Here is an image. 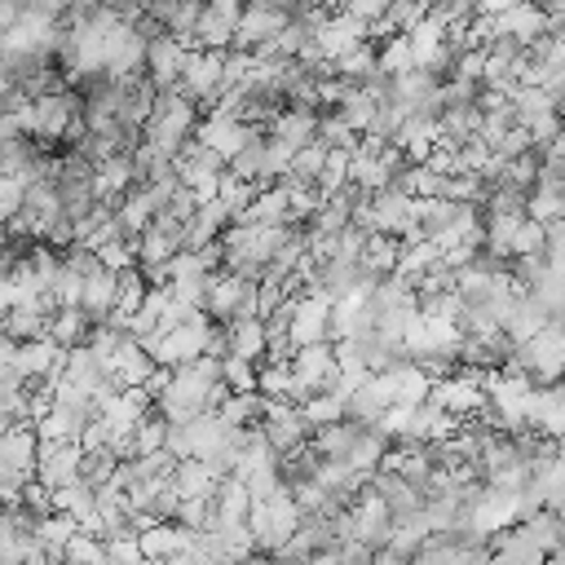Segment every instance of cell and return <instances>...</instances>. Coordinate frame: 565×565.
I'll use <instances>...</instances> for the list:
<instances>
[{
	"instance_id": "obj_48",
	"label": "cell",
	"mask_w": 565,
	"mask_h": 565,
	"mask_svg": "<svg viewBox=\"0 0 565 565\" xmlns=\"http://www.w3.org/2000/svg\"><path fill=\"white\" fill-rule=\"evenodd\" d=\"M530 150H534V137H530V128H521V124H516L508 137L494 141V154H499V159H516V154H530Z\"/></svg>"
},
{
	"instance_id": "obj_53",
	"label": "cell",
	"mask_w": 565,
	"mask_h": 565,
	"mask_svg": "<svg viewBox=\"0 0 565 565\" xmlns=\"http://www.w3.org/2000/svg\"><path fill=\"white\" fill-rule=\"evenodd\" d=\"M309 565H340V547H322V552H313Z\"/></svg>"
},
{
	"instance_id": "obj_17",
	"label": "cell",
	"mask_w": 565,
	"mask_h": 565,
	"mask_svg": "<svg viewBox=\"0 0 565 565\" xmlns=\"http://www.w3.org/2000/svg\"><path fill=\"white\" fill-rule=\"evenodd\" d=\"M287 22H291V13H282V9H265V4H252V0H247V9H243V18H238V31H234V44H230V49L252 53V49L269 44Z\"/></svg>"
},
{
	"instance_id": "obj_23",
	"label": "cell",
	"mask_w": 565,
	"mask_h": 565,
	"mask_svg": "<svg viewBox=\"0 0 565 565\" xmlns=\"http://www.w3.org/2000/svg\"><path fill=\"white\" fill-rule=\"evenodd\" d=\"M318 128H322V106H287L278 119H274V137H282V141H291L296 150H305V146H313L318 141Z\"/></svg>"
},
{
	"instance_id": "obj_22",
	"label": "cell",
	"mask_w": 565,
	"mask_h": 565,
	"mask_svg": "<svg viewBox=\"0 0 565 565\" xmlns=\"http://www.w3.org/2000/svg\"><path fill=\"white\" fill-rule=\"evenodd\" d=\"M115 305H119V269L102 265L97 274L84 278V300H79V309H84L93 322H106V318L115 313Z\"/></svg>"
},
{
	"instance_id": "obj_2",
	"label": "cell",
	"mask_w": 565,
	"mask_h": 565,
	"mask_svg": "<svg viewBox=\"0 0 565 565\" xmlns=\"http://www.w3.org/2000/svg\"><path fill=\"white\" fill-rule=\"evenodd\" d=\"M300 521H305V508L296 503L291 486H282L269 499H256L252 512H247V525H252V534H256V543L265 552H278L282 543H291L296 530H300Z\"/></svg>"
},
{
	"instance_id": "obj_10",
	"label": "cell",
	"mask_w": 565,
	"mask_h": 565,
	"mask_svg": "<svg viewBox=\"0 0 565 565\" xmlns=\"http://www.w3.org/2000/svg\"><path fill=\"white\" fill-rule=\"evenodd\" d=\"M366 40H371V22L358 18V13H349V9H331L327 22L318 26V49H322L327 62H335V57L362 49Z\"/></svg>"
},
{
	"instance_id": "obj_44",
	"label": "cell",
	"mask_w": 565,
	"mask_h": 565,
	"mask_svg": "<svg viewBox=\"0 0 565 565\" xmlns=\"http://www.w3.org/2000/svg\"><path fill=\"white\" fill-rule=\"evenodd\" d=\"M79 534V521L75 516H66V512H49V516H40V539H44V547H62L66 552V543Z\"/></svg>"
},
{
	"instance_id": "obj_28",
	"label": "cell",
	"mask_w": 565,
	"mask_h": 565,
	"mask_svg": "<svg viewBox=\"0 0 565 565\" xmlns=\"http://www.w3.org/2000/svg\"><path fill=\"white\" fill-rule=\"evenodd\" d=\"M172 481H177V490L185 494V499H216V490H221V472L212 468V463H203V459H177V472H172Z\"/></svg>"
},
{
	"instance_id": "obj_38",
	"label": "cell",
	"mask_w": 565,
	"mask_h": 565,
	"mask_svg": "<svg viewBox=\"0 0 565 565\" xmlns=\"http://www.w3.org/2000/svg\"><path fill=\"white\" fill-rule=\"evenodd\" d=\"M335 110H340V119H344V124H349V128H353L358 137H366V128H371V119H375V110H380V102H375L371 93H362V88H353V93H349V97H344V102H340Z\"/></svg>"
},
{
	"instance_id": "obj_27",
	"label": "cell",
	"mask_w": 565,
	"mask_h": 565,
	"mask_svg": "<svg viewBox=\"0 0 565 565\" xmlns=\"http://www.w3.org/2000/svg\"><path fill=\"white\" fill-rule=\"evenodd\" d=\"M132 185H141V181H137V163H132V154H110V159L97 163V199L119 203Z\"/></svg>"
},
{
	"instance_id": "obj_13",
	"label": "cell",
	"mask_w": 565,
	"mask_h": 565,
	"mask_svg": "<svg viewBox=\"0 0 565 565\" xmlns=\"http://www.w3.org/2000/svg\"><path fill=\"white\" fill-rule=\"evenodd\" d=\"M265 128L260 124H247L243 115H221V110H203V128H199V137L216 150V154H225V159H234L252 137H260Z\"/></svg>"
},
{
	"instance_id": "obj_36",
	"label": "cell",
	"mask_w": 565,
	"mask_h": 565,
	"mask_svg": "<svg viewBox=\"0 0 565 565\" xmlns=\"http://www.w3.org/2000/svg\"><path fill=\"white\" fill-rule=\"evenodd\" d=\"M265 159H269V132L252 137L234 159H230V172L234 177H247V181H260L265 185Z\"/></svg>"
},
{
	"instance_id": "obj_14",
	"label": "cell",
	"mask_w": 565,
	"mask_h": 565,
	"mask_svg": "<svg viewBox=\"0 0 565 565\" xmlns=\"http://www.w3.org/2000/svg\"><path fill=\"white\" fill-rule=\"evenodd\" d=\"M84 455H88L84 441H44V446H40L35 477H40L49 490H57V486L84 477Z\"/></svg>"
},
{
	"instance_id": "obj_1",
	"label": "cell",
	"mask_w": 565,
	"mask_h": 565,
	"mask_svg": "<svg viewBox=\"0 0 565 565\" xmlns=\"http://www.w3.org/2000/svg\"><path fill=\"white\" fill-rule=\"evenodd\" d=\"M508 371L530 375L539 388H543V384L565 380V318H552V327H547V331H539L534 340L516 344V353H512Z\"/></svg>"
},
{
	"instance_id": "obj_45",
	"label": "cell",
	"mask_w": 565,
	"mask_h": 565,
	"mask_svg": "<svg viewBox=\"0 0 565 565\" xmlns=\"http://www.w3.org/2000/svg\"><path fill=\"white\" fill-rule=\"evenodd\" d=\"M380 71H388V75H406V71H415L411 35H393V40H384V49H380Z\"/></svg>"
},
{
	"instance_id": "obj_49",
	"label": "cell",
	"mask_w": 565,
	"mask_h": 565,
	"mask_svg": "<svg viewBox=\"0 0 565 565\" xmlns=\"http://www.w3.org/2000/svg\"><path fill=\"white\" fill-rule=\"evenodd\" d=\"M335 547H340V565H375V547H366L362 539H349Z\"/></svg>"
},
{
	"instance_id": "obj_18",
	"label": "cell",
	"mask_w": 565,
	"mask_h": 565,
	"mask_svg": "<svg viewBox=\"0 0 565 565\" xmlns=\"http://www.w3.org/2000/svg\"><path fill=\"white\" fill-rule=\"evenodd\" d=\"M547 327H552V309H547L534 291H516L512 305H508V313H503V331H508L516 344H525V340H534V335L547 331Z\"/></svg>"
},
{
	"instance_id": "obj_29",
	"label": "cell",
	"mask_w": 565,
	"mask_h": 565,
	"mask_svg": "<svg viewBox=\"0 0 565 565\" xmlns=\"http://www.w3.org/2000/svg\"><path fill=\"white\" fill-rule=\"evenodd\" d=\"M530 424L539 428V433H547V437H565V380H556V384H543L539 393H534V415H530Z\"/></svg>"
},
{
	"instance_id": "obj_15",
	"label": "cell",
	"mask_w": 565,
	"mask_h": 565,
	"mask_svg": "<svg viewBox=\"0 0 565 565\" xmlns=\"http://www.w3.org/2000/svg\"><path fill=\"white\" fill-rule=\"evenodd\" d=\"M547 26H552V9L543 0H525V4H512V9L494 13V35H516L530 49L539 40H547Z\"/></svg>"
},
{
	"instance_id": "obj_35",
	"label": "cell",
	"mask_w": 565,
	"mask_h": 565,
	"mask_svg": "<svg viewBox=\"0 0 565 565\" xmlns=\"http://www.w3.org/2000/svg\"><path fill=\"white\" fill-rule=\"evenodd\" d=\"M163 446H168V415L159 406H150L146 419L128 437V455H150V450H163Z\"/></svg>"
},
{
	"instance_id": "obj_5",
	"label": "cell",
	"mask_w": 565,
	"mask_h": 565,
	"mask_svg": "<svg viewBox=\"0 0 565 565\" xmlns=\"http://www.w3.org/2000/svg\"><path fill=\"white\" fill-rule=\"evenodd\" d=\"M207 318L216 322H234V318H260V278H243L221 269L212 300H207Z\"/></svg>"
},
{
	"instance_id": "obj_21",
	"label": "cell",
	"mask_w": 565,
	"mask_h": 565,
	"mask_svg": "<svg viewBox=\"0 0 565 565\" xmlns=\"http://www.w3.org/2000/svg\"><path fill=\"white\" fill-rule=\"evenodd\" d=\"M110 366H115V380H119L124 388H146V384L159 375L154 353H150L141 340H132V335L124 340V349L115 353V362H110Z\"/></svg>"
},
{
	"instance_id": "obj_8",
	"label": "cell",
	"mask_w": 565,
	"mask_h": 565,
	"mask_svg": "<svg viewBox=\"0 0 565 565\" xmlns=\"http://www.w3.org/2000/svg\"><path fill=\"white\" fill-rule=\"evenodd\" d=\"M291 371L300 380V388L313 397V393H331L335 380H340V358H335V340H322V344H305L291 353Z\"/></svg>"
},
{
	"instance_id": "obj_19",
	"label": "cell",
	"mask_w": 565,
	"mask_h": 565,
	"mask_svg": "<svg viewBox=\"0 0 565 565\" xmlns=\"http://www.w3.org/2000/svg\"><path fill=\"white\" fill-rule=\"evenodd\" d=\"M53 309H57L53 296H35V300H22V305L4 309V335H13V340H40V335H49Z\"/></svg>"
},
{
	"instance_id": "obj_54",
	"label": "cell",
	"mask_w": 565,
	"mask_h": 565,
	"mask_svg": "<svg viewBox=\"0 0 565 565\" xmlns=\"http://www.w3.org/2000/svg\"><path fill=\"white\" fill-rule=\"evenodd\" d=\"M243 565H278V556H274V552H265V547H256V552H252Z\"/></svg>"
},
{
	"instance_id": "obj_33",
	"label": "cell",
	"mask_w": 565,
	"mask_h": 565,
	"mask_svg": "<svg viewBox=\"0 0 565 565\" xmlns=\"http://www.w3.org/2000/svg\"><path fill=\"white\" fill-rule=\"evenodd\" d=\"M234 31H238V18L203 4L199 26H194V49H230L234 44Z\"/></svg>"
},
{
	"instance_id": "obj_24",
	"label": "cell",
	"mask_w": 565,
	"mask_h": 565,
	"mask_svg": "<svg viewBox=\"0 0 565 565\" xmlns=\"http://www.w3.org/2000/svg\"><path fill=\"white\" fill-rule=\"evenodd\" d=\"M203 4H207V0H154L146 13H150V18H154L163 31L181 35L185 44H194V26H199Z\"/></svg>"
},
{
	"instance_id": "obj_12",
	"label": "cell",
	"mask_w": 565,
	"mask_h": 565,
	"mask_svg": "<svg viewBox=\"0 0 565 565\" xmlns=\"http://www.w3.org/2000/svg\"><path fill=\"white\" fill-rule=\"evenodd\" d=\"M190 53H194V44H185V40L172 35V31H163V35H154L150 49H146V75H150L159 88H177L185 62H190Z\"/></svg>"
},
{
	"instance_id": "obj_43",
	"label": "cell",
	"mask_w": 565,
	"mask_h": 565,
	"mask_svg": "<svg viewBox=\"0 0 565 565\" xmlns=\"http://www.w3.org/2000/svg\"><path fill=\"white\" fill-rule=\"evenodd\" d=\"M225 384H230L234 393H256V388H260V362L230 353V358H225Z\"/></svg>"
},
{
	"instance_id": "obj_55",
	"label": "cell",
	"mask_w": 565,
	"mask_h": 565,
	"mask_svg": "<svg viewBox=\"0 0 565 565\" xmlns=\"http://www.w3.org/2000/svg\"><path fill=\"white\" fill-rule=\"evenodd\" d=\"M313 4H322V9H344V0H313Z\"/></svg>"
},
{
	"instance_id": "obj_31",
	"label": "cell",
	"mask_w": 565,
	"mask_h": 565,
	"mask_svg": "<svg viewBox=\"0 0 565 565\" xmlns=\"http://www.w3.org/2000/svg\"><path fill=\"white\" fill-rule=\"evenodd\" d=\"M225 327H230V349L238 358L265 362V353H269V327H265V318H234Z\"/></svg>"
},
{
	"instance_id": "obj_3",
	"label": "cell",
	"mask_w": 565,
	"mask_h": 565,
	"mask_svg": "<svg viewBox=\"0 0 565 565\" xmlns=\"http://www.w3.org/2000/svg\"><path fill=\"white\" fill-rule=\"evenodd\" d=\"M212 327H216V318H194V322H181V327H168V331H159V335H150L146 340V349L154 353V362L159 366H185V362H194V358H203L207 353V335H212Z\"/></svg>"
},
{
	"instance_id": "obj_42",
	"label": "cell",
	"mask_w": 565,
	"mask_h": 565,
	"mask_svg": "<svg viewBox=\"0 0 565 565\" xmlns=\"http://www.w3.org/2000/svg\"><path fill=\"white\" fill-rule=\"evenodd\" d=\"M327 154H331V146H322V141H313V146H305V150H296V159H291V181H318L322 177V168H327Z\"/></svg>"
},
{
	"instance_id": "obj_37",
	"label": "cell",
	"mask_w": 565,
	"mask_h": 565,
	"mask_svg": "<svg viewBox=\"0 0 565 565\" xmlns=\"http://www.w3.org/2000/svg\"><path fill=\"white\" fill-rule=\"evenodd\" d=\"M362 260H366L375 274H384V278L397 274V265H402V238H393V234H371Z\"/></svg>"
},
{
	"instance_id": "obj_32",
	"label": "cell",
	"mask_w": 565,
	"mask_h": 565,
	"mask_svg": "<svg viewBox=\"0 0 565 565\" xmlns=\"http://www.w3.org/2000/svg\"><path fill=\"white\" fill-rule=\"evenodd\" d=\"M93 318L79 309V305H62V309H53V322H49V335L62 344V349H75V344H88V335H93Z\"/></svg>"
},
{
	"instance_id": "obj_50",
	"label": "cell",
	"mask_w": 565,
	"mask_h": 565,
	"mask_svg": "<svg viewBox=\"0 0 565 565\" xmlns=\"http://www.w3.org/2000/svg\"><path fill=\"white\" fill-rule=\"evenodd\" d=\"M375 565H415L406 552H397V547H380L375 552Z\"/></svg>"
},
{
	"instance_id": "obj_25",
	"label": "cell",
	"mask_w": 565,
	"mask_h": 565,
	"mask_svg": "<svg viewBox=\"0 0 565 565\" xmlns=\"http://www.w3.org/2000/svg\"><path fill=\"white\" fill-rule=\"evenodd\" d=\"M115 216H119V225H124V234H128V238H141V234L154 225V216H159V203H154L150 185H132V190L119 199Z\"/></svg>"
},
{
	"instance_id": "obj_20",
	"label": "cell",
	"mask_w": 565,
	"mask_h": 565,
	"mask_svg": "<svg viewBox=\"0 0 565 565\" xmlns=\"http://www.w3.org/2000/svg\"><path fill=\"white\" fill-rule=\"evenodd\" d=\"M93 415L97 411H88V406H49L40 419H31L35 424V433H40V441H79L84 437V428L93 424Z\"/></svg>"
},
{
	"instance_id": "obj_52",
	"label": "cell",
	"mask_w": 565,
	"mask_h": 565,
	"mask_svg": "<svg viewBox=\"0 0 565 565\" xmlns=\"http://www.w3.org/2000/svg\"><path fill=\"white\" fill-rule=\"evenodd\" d=\"M106 0H66V9H71V18H84V13H93V9H102Z\"/></svg>"
},
{
	"instance_id": "obj_26",
	"label": "cell",
	"mask_w": 565,
	"mask_h": 565,
	"mask_svg": "<svg viewBox=\"0 0 565 565\" xmlns=\"http://www.w3.org/2000/svg\"><path fill=\"white\" fill-rule=\"evenodd\" d=\"M137 539H141V552H146V556H154V561H172L177 552H185V543H190V525H185V521H154V525L137 530Z\"/></svg>"
},
{
	"instance_id": "obj_56",
	"label": "cell",
	"mask_w": 565,
	"mask_h": 565,
	"mask_svg": "<svg viewBox=\"0 0 565 565\" xmlns=\"http://www.w3.org/2000/svg\"><path fill=\"white\" fill-rule=\"evenodd\" d=\"M296 4H309V0H296Z\"/></svg>"
},
{
	"instance_id": "obj_39",
	"label": "cell",
	"mask_w": 565,
	"mask_h": 565,
	"mask_svg": "<svg viewBox=\"0 0 565 565\" xmlns=\"http://www.w3.org/2000/svg\"><path fill=\"white\" fill-rule=\"evenodd\" d=\"M305 406V415H309V424L313 428H327V424H340V419H349V402L340 397V393H313L309 402H300Z\"/></svg>"
},
{
	"instance_id": "obj_16",
	"label": "cell",
	"mask_w": 565,
	"mask_h": 565,
	"mask_svg": "<svg viewBox=\"0 0 565 565\" xmlns=\"http://www.w3.org/2000/svg\"><path fill=\"white\" fill-rule=\"evenodd\" d=\"M371 490L388 503V512L402 521V516H415V512H424V503H428V494H424V486H415L411 477H402L397 468H380L375 477H371Z\"/></svg>"
},
{
	"instance_id": "obj_41",
	"label": "cell",
	"mask_w": 565,
	"mask_h": 565,
	"mask_svg": "<svg viewBox=\"0 0 565 565\" xmlns=\"http://www.w3.org/2000/svg\"><path fill=\"white\" fill-rule=\"evenodd\" d=\"M512 256H547V225L525 216L512 234Z\"/></svg>"
},
{
	"instance_id": "obj_30",
	"label": "cell",
	"mask_w": 565,
	"mask_h": 565,
	"mask_svg": "<svg viewBox=\"0 0 565 565\" xmlns=\"http://www.w3.org/2000/svg\"><path fill=\"white\" fill-rule=\"evenodd\" d=\"M516 124H521V119H516V102L503 97V93H494V88H486V93H481V137L494 146V141L508 137Z\"/></svg>"
},
{
	"instance_id": "obj_47",
	"label": "cell",
	"mask_w": 565,
	"mask_h": 565,
	"mask_svg": "<svg viewBox=\"0 0 565 565\" xmlns=\"http://www.w3.org/2000/svg\"><path fill=\"white\" fill-rule=\"evenodd\" d=\"M26 181L22 177H0V216L4 221H13L18 212H22V203H26Z\"/></svg>"
},
{
	"instance_id": "obj_34",
	"label": "cell",
	"mask_w": 565,
	"mask_h": 565,
	"mask_svg": "<svg viewBox=\"0 0 565 565\" xmlns=\"http://www.w3.org/2000/svg\"><path fill=\"white\" fill-rule=\"evenodd\" d=\"M230 424H238V428H256L260 419H265V411H269V397L256 388V393H230L221 406H216Z\"/></svg>"
},
{
	"instance_id": "obj_7",
	"label": "cell",
	"mask_w": 565,
	"mask_h": 565,
	"mask_svg": "<svg viewBox=\"0 0 565 565\" xmlns=\"http://www.w3.org/2000/svg\"><path fill=\"white\" fill-rule=\"evenodd\" d=\"M62 358H66V349L53 335H40V340H13V335H4V349H0V362L18 366L26 380H53L62 371Z\"/></svg>"
},
{
	"instance_id": "obj_9",
	"label": "cell",
	"mask_w": 565,
	"mask_h": 565,
	"mask_svg": "<svg viewBox=\"0 0 565 565\" xmlns=\"http://www.w3.org/2000/svg\"><path fill=\"white\" fill-rule=\"evenodd\" d=\"M260 428H265V437H269L282 455L296 450V446H309L313 433H318V428L309 424V415H305L300 402H274V397H269V411H265Z\"/></svg>"
},
{
	"instance_id": "obj_46",
	"label": "cell",
	"mask_w": 565,
	"mask_h": 565,
	"mask_svg": "<svg viewBox=\"0 0 565 565\" xmlns=\"http://www.w3.org/2000/svg\"><path fill=\"white\" fill-rule=\"evenodd\" d=\"M260 190H265L260 181H247V177H234V172H225V181H221V199H225V207H230V212L252 207Z\"/></svg>"
},
{
	"instance_id": "obj_4",
	"label": "cell",
	"mask_w": 565,
	"mask_h": 565,
	"mask_svg": "<svg viewBox=\"0 0 565 565\" xmlns=\"http://www.w3.org/2000/svg\"><path fill=\"white\" fill-rule=\"evenodd\" d=\"M225 172H230V159H225V154H216L203 137L185 141V146H181V154H177V177H181L190 190H199V199H216V194H221Z\"/></svg>"
},
{
	"instance_id": "obj_51",
	"label": "cell",
	"mask_w": 565,
	"mask_h": 565,
	"mask_svg": "<svg viewBox=\"0 0 565 565\" xmlns=\"http://www.w3.org/2000/svg\"><path fill=\"white\" fill-rule=\"evenodd\" d=\"M512 4H525V0H477V13H503V9H512Z\"/></svg>"
},
{
	"instance_id": "obj_6",
	"label": "cell",
	"mask_w": 565,
	"mask_h": 565,
	"mask_svg": "<svg viewBox=\"0 0 565 565\" xmlns=\"http://www.w3.org/2000/svg\"><path fill=\"white\" fill-rule=\"evenodd\" d=\"M225 53L230 49H194L190 62H185V71H181V88L203 110H212L225 97Z\"/></svg>"
},
{
	"instance_id": "obj_11",
	"label": "cell",
	"mask_w": 565,
	"mask_h": 565,
	"mask_svg": "<svg viewBox=\"0 0 565 565\" xmlns=\"http://www.w3.org/2000/svg\"><path fill=\"white\" fill-rule=\"evenodd\" d=\"M287 340H291V349L331 340V300L318 296V291H300V296H296V309H291V331H287Z\"/></svg>"
},
{
	"instance_id": "obj_40",
	"label": "cell",
	"mask_w": 565,
	"mask_h": 565,
	"mask_svg": "<svg viewBox=\"0 0 565 565\" xmlns=\"http://www.w3.org/2000/svg\"><path fill=\"white\" fill-rule=\"evenodd\" d=\"M106 561H110L106 539H97V534H88V530H79V534L66 543V565H106Z\"/></svg>"
}]
</instances>
